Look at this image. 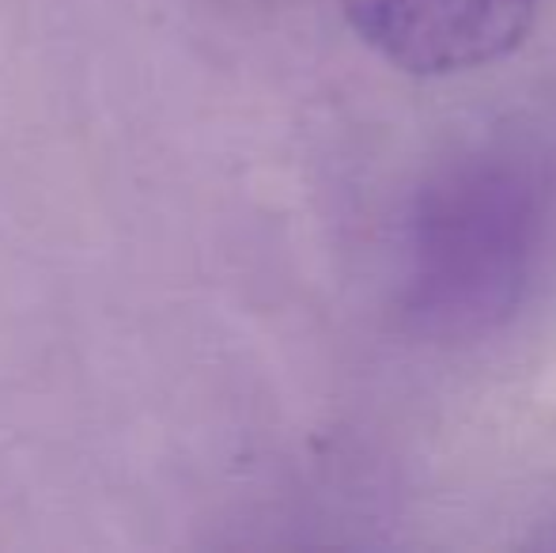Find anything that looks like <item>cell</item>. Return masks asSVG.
<instances>
[{
  "label": "cell",
  "mask_w": 556,
  "mask_h": 553,
  "mask_svg": "<svg viewBox=\"0 0 556 553\" xmlns=\"http://www.w3.org/2000/svg\"><path fill=\"white\" fill-rule=\"evenodd\" d=\"M367 50L405 76H462L527 38L538 0H341Z\"/></svg>",
  "instance_id": "6da1fadb"
}]
</instances>
